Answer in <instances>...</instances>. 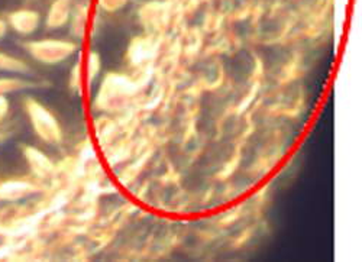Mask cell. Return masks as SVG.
<instances>
[{
	"instance_id": "6da1fadb",
	"label": "cell",
	"mask_w": 362,
	"mask_h": 262,
	"mask_svg": "<svg viewBox=\"0 0 362 262\" xmlns=\"http://www.w3.org/2000/svg\"><path fill=\"white\" fill-rule=\"evenodd\" d=\"M23 110L35 136L45 145H59L64 139L63 126L57 116L35 97H25Z\"/></svg>"
},
{
	"instance_id": "7a4b0ae2",
	"label": "cell",
	"mask_w": 362,
	"mask_h": 262,
	"mask_svg": "<svg viewBox=\"0 0 362 262\" xmlns=\"http://www.w3.org/2000/svg\"><path fill=\"white\" fill-rule=\"evenodd\" d=\"M136 90L135 83L117 73H109L99 85L95 99V107L103 112H117L124 109L134 97Z\"/></svg>"
},
{
	"instance_id": "3957f363",
	"label": "cell",
	"mask_w": 362,
	"mask_h": 262,
	"mask_svg": "<svg viewBox=\"0 0 362 262\" xmlns=\"http://www.w3.org/2000/svg\"><path fill=\"white\" fill-rule=\"evenodd\" d=\"M23 49L40 64L58 66L70 60L78 51V44L71 40L42 38L23 42Z\"/></svg>"
},
{
	"instance_id": "277c9868",
	"label": "cell",
	"mask_w": 362,
	"mask_h": 262,
	"mask_svg": "<svg viewBox=\"0 0 362 262\" xmlns=\"http://www.w3.org/2000/svg\"><path fill=\"white\" fill-rule=\"evenodd\" d=\"M44 191V183L35 179H8L0 181V205H19Z\"/></svg>"
},
{
	"instance_id": "5b68a950",
	"label": "cell",
	"mask_w": 362,
	"mask_h": 262,
	"mask_svg": "<svg viewBox=\"0 0 362 262\" xmlns=\"http://www.w3.org/2000/svg\"><path fill=\"white\" fill-rule=\"evenodd\" d=\"M22 157L26 161L28 169L31 172L33 179L45 183L55 176V162L42 150L33 147V145H25L22 148Z\"/></svg>"
},
{
	"instance_id": "8992f818",
	"label": "cell",
	"mask_w": 362,
	"mask_h": 262,
	"mask_svg": "<svg viewBox=\"0 0 362 262\" xmlns=\"http://www.w3.org/2000/svg\"><path fill=\"white\" fill-rule=\"evenodd\" d=\"M5 19L8 22L9 29H12V31L19 37L34 35L42 23L41 13L35 9L29 8L15 9L9 12Z\"/></svg>"
},
{
	"instance_id": "52a82bcc",
	"label": "cell",
	"mask_w": 362,
	"mask_h": 262,
	"mask_svg": "<svg viewBox=\"0 0 362 262\" xmlns=\"http://www.w3.org/2000/svg\"><path fill=\"white\" fill-rule=\"evenodd\" d=\"M73 9V0H54L45 15V28L49 31L66 28L71 19Z\"/></svg>"
},
{
	"instance_id": "ba28073f",
	"label": "cell",
	"mask_w": 362,
	"mask_h": 262,
	"mask_svg": "<svg viewBox=\"0 0 362 262\" xmlns=\"http://www.w3.org/2000/svg\"><path fill=\"white\" fill-rule=\"evenodd\" d=\"M165 5L158 2H151L139 9V19L146 31H158L160 26L165 23Z\"/></svg>"
},
{
	"instance_id": "9c48e42d",
	"label": "cell",
	"mask_w": 362,
	"mask_h": 262,
	"mask_svg": "<svg viewBox=\"0 0 362 262\" xmlns=\"http://www.w3.org/2000/svg\"><path fill=\"white\" fill-rule=\"evenodd\" d=\"M88 18H90V12H88L87 5L74 6L73 13H71V19L69 22L70 32L74 38L81 40V38L86 37L87 29H88Z\"/></svg>"
},
{
	"instance_id": "30bf717a",
	"label": "cell",
	"mask_w": 362,
	"mask_h": 262,
	"mask_svg": "<svg viewBox=\"0 0 362 262\" xmlns=\"http://www.w3.org/2000/svg\"><path fill=\"white\" fill-rule=\"evenodd\" d=\"M37 84L34 81L25 80L19 76L9 74L0 77V96H9L13 93H19L28 89H34Z\"/></svg>"
},
{
	"instance_id": "8fae6325",
	"label": "cell",
	"mask_w": 362,
	"mask_h": 262,
	"mask_svg": "<svg viewBox=\"0 0 362 262\" xmlns=\"http://www.w3.org/2000/svg\"><path fill=\"white\" fill-rule=\"evenodd\" d=\"M29 71V66L25 60L12 54L0 51V73L6 74H26Z\"/></svg>"
},
{
	"instance_id": "7c38bea8",
	"label": "cell",
	"mask_w": 362,
	"mask_h": 262,
	"mask_svg": "<svg viewBox=\"0 0 362 262\" xmlns=\"http://www.w3.org/2000/svg\"><path fill=\"white\" fill-rule=\"evenodd\" d=\"M83 66L86 87H90L99 78L102 73V58L96 51H88L86 60H83Z\"/></svg>"
},
{
	"instance_id": "4fadbf2b",
	"label": "cell",
	"mask_w": 362,
	"mask_h": 262,
	"mask_svg": "<svg viewBox=\"0 0 362 262\" xmlns=\"http://www.w3.org/2000/svg\"><path fill=\"white\" fill-rule=\"evenodd\" d=\"M151 48H153V44H151V41L148 38L134 40V42L131 44V48H129V60L134 64L144 63L149 55Z\"/></svg>"
},
{
	"instance_id": "5bb4252c",
	"label": "cell",
	"mask_w": 362,
	"mask_h": 262,
	"mask_svg": "<svg viewBox=\"0 0 362 262\" xmlns=\"http://www.w3.org/2000/svg\"><path fill=\"white\" fill-rule=\"evenodd\" d=\"M86 87V80H84V66L83 60L76 61L73 66L70 76H69V89L73 93H81L83 89Z\"/></svg>"
},
{
	"instance_id": "9a60e30c",
	"label": "cell",
	"mask_w": 362,
	"mask_h": 262,
	"mask_svg": "<svg viewBox=\"0 0 362 262\" xmlns=\"http://www.w3.org/2000/svg\"><path fill=\"white\" fill-rule=\"evenodd\" d=\"M129 0H96L98 8L106 13H116L122 11Z\"/></svg>"
},
{
	"instance_id": "2e32d148",
	"label": "cell",
	"mask_w": 362,
	"mask_h": 262,
	"mask_svg": "<svg viewBox=\"0 0 362 262\" xmlns=\"http://www.w3.org/2000/svg\"><path fill=\"white\" fill-rule=\"evenodd\" d=\"M11 114V100L8 96H0V126L5 124V121Z\"/></svg>"
},
{
	"instance_id": "e0dca14e",
	"label": "cell",
	"mask_w": 362,
	"mask_h": 262,
	"mask_svg": "<svg viewBox=\"0 0 362 262\" xmlns=\"http://www.w3.org/2000/svg\"><path fill=\"white\" fill-rule=\"evenodd\" d=\"M9 32V26H8V22L5 18L0 16V41L5 40L6 35Z\"/></svg>"
},
{
	"instance_id": "ac0fdd59",
	"label": "cell",
	"mask_w": 362,
	"mask_h": 262,
	"mask_svg": "<svg viewBox=\"0 0 362 262\" xmlns=\"http://www.w3.org/2000/svg\"><path fill=\"white\" fill-rule=\"evenodd\" d=\"M9 136H11V133H9V132H6V131H0V145L5 143V142L9 139Z\"/></svg>"
}]
</instances>
